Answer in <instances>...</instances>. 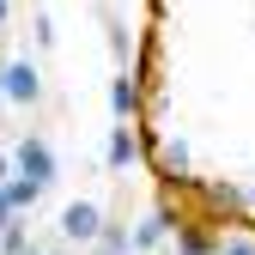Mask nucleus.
Listing matches in <instances>:
<instances>
[{"instance_id":"obj_6","label":"nucleus","mask_w":255,"mask_h":255,"mask_svg":"<svg viewBox=\"0 0 255 255\" xmlns=\"http://www.w3.org/2000/svg\"><path fill=\"white\" fill-rule=\"evenodd\" d=\"M134 164H140V128L134 122H116L110 140H104V170L110 176H128Z\"/></svg>"},{"instance_id":"obj_8","label":"nucleus","mask_w":255,"mask_h":255,"mask_svg":"<svg viewBox=\"0 0 255 255\" xmlns=\"http://www.w3.org/2000/svg\"><path fill=\"white\" fill-rule=\"evenodd\" d=\"M104 43H110V55H116V73H128V61H134V30H128V18L110 6V0H104Z\"/></svg>"},{"instance_id":"obj_4","label":"nucleus","mask_w":255,"mask_h":255,"mask_svg":"<svg viewBox=\"0 0 255 255\" xmlns=\"http://www.w3.org/2000/svg\"><path fill=\"white\" fill-rule=\"evenodd\" d=\"M104 225H110V213L98 207V201H67V207H61V237H67V243H79V249H91V243H98L104 237Z\"/></svg>"},{"instance_id":"obj_7","label":"nucleus","mask_w":255,"mask_h":255,"mask_svg":"<svg viewBox=\"0 0 255 255\" xmlns=\"http://www.w3.org/2000/svg\"><path fill=\"white\" fill-rule=\"evenodd\" d=\"M110 116H116V122H140V116H146V91H140L134 73H116V79H110Z\"/></svg>"},{"instance_id":"obj_1","label":"nucleus","mask_w":255,"mask_h":255,"mask_svg":"<svg viewBox=\"0 0 255 255\" xmlns=\"http://www.w3.org/2000/svg\"><path fill=\"white\" fill-rule=\"evenodd\" d=\"M188 213H201V219H213V225H243L249 219V195H243V182H231V176H207V182H195L188 188Z\"/></svg>"},{"instance_id":"obj_11","label":"nucleus","mask_w":255,"mask_h":255,"mask_svg":"<svg viewBox=\"0 0 255 255\" xmlns=\"http://www.w3.org/2000/svg\"><path fill=\"white\" fill-rule=\"evenodd\" d=\"M30 43H37V49H55V18H49V12L30 18Z\"/></svg>"},{"instance_id":"obj_9","label":"nucleus","mask_w":255,"mask_h":255,"mask_svg":"<svg viewBox=\"0 0 255 255\" xmlns=\"http://www.w3.org/2000/svg\"><path fill=\"white\" fill-rule=\"evenodd\" d=\"M43 195H49V188H37L30 176H18V170L6 176V201H12V213H18V219H30V207H37Z\"/></svg>"},{"instance_id":"obj_5","label":"nucleus","mask_w":255,"mask_h":255,"mask_svg":"<svg viewBox=\"0 0 255 255\" xmlns=\"http://www.w3.org/2000/svg\"><path fill=\"white\" fill-rule=\"evenodd\" d=\"M170 255H219V225L201 213H188L182 225L170 231Z\"/></svg>"},{"instance_id":"obj_14","label":"nucleus","mask_w":255,"mask_h":255,"mask_svg":"<svg viewBox=\"0 0 255 255\" xmlns=\"http://www.w3.org/2000/svg\"><path fill=\"white\" fill-rule=\"evenodd\" d=\"M6 18H12V6H6V0H0V30H6Z\"/></svg>"},{"instance_id":"obj_16","label":"nucleus","mask_w":255,"mask_h":255,"mask_svg":"<svg viewBox=\"0 0 255 255\" xmlns=\"http://www.w3.org/2000/svg\"><path fill=\"white\" fill-rule=\"evenodd\" d=\"M0 67H6V61H0ZM0 110H6V91H0Z\"/></svg>"},{"instance_id":"obj_13","label":"nucleus","mask_w":255,"mask_h":255,"mask_svg":"<svg viewBox=\"0 0 255 255\" xmlns=\"http://www.w3.org/2000/svg\"><path fill=\"white\" fill-rule=\"evenodd\" d=\"M6 176H12V152L0 146V188H6Z\"/></svg>"},{"instance_id":"obj_10","label":"nucleus","mask_w":255,"mask_h":255,"mask_svg":"<svg viewBox=\"0 0 255 255\" xmlns=\"http://www.w3.org/2000/svg\"><path fill=\"white\" fill-rule=\"evenodd\" d=\"M219 255H255V219H243V225H219Z\"/></svg>"},{"instance_id":"obj_12","label":"nucleus","mask_w":255,"mask_h":255,"mask_svg":"<svg viewBox=\"0 0 255 255\" xmlns=\"http://www.w3.org/2000/svg\"><path fill=\"white\" fill-rule=\"evenodd\" d=\"M6 225H18V213H12V201H6V188H0V231Z\"/></svg>"},{"instance_id":"obj_3","label":"nucleus","mask_w":255,"mask_h":255,"mask_svg":"<svg viewBox=\"0 0 255 255\" xmlns=\"http://www.w3.org/2000/svg\"><path fill=\"white\" fill-rule=\"evenodd\" d=\"M0 91H6V104H18V110H37V104H43V67H37L30 55L6 61V67H0Z\"/></svg>"},{"instance_id":"obj_18","label":"nucleus","mask_w":255,"mask_h":255,"mask_svg":"<svg viewBox=\"0 0 255 255\" xmlns=\"http://www.w3.org/2000/svg\"><path fill=\"white\" fill-rule=\"evenodd\" d=\"M249 182H255V164H249Z\"/></svg>"},{"instance_id":"obj_2","label":"nucleus","mask_w":255,"mask_h":255,"mask_svg":"<svg viewBox=\"0 0 255 255\" xmlns=\"http://www.w3.org/2000/svg\"><path fill=\"white\" fill-rule=\"evenodd\" d=\"M12 170H18V176H30L37 188H55V176H61V164H55V146H49L43 134H24V140L12 146Z\"/></svg>"},{"instance_id":"obj_15","label":"nucleus","mask_w":255,"mask_h":255,"mask_svg":"<svg viewBox=\"0 0 255 255\" xmlns=\"http://www.w3.org/2000/svg\"><path fill=\"white\" fill-rule=\"evenodd\" d=\"M85 255H110V249H104V243H91V249H85Z\"/></svg>"},{"instance_id":"obj_17","label":"nucleus","mask_w":255,"mask_h":255,"mask_svg":"<svg viewBox=\"0 0 255 255\" xmlns=\"http://www.w3.org/2000/svg\"><path fill=\"white\" fill-rule=\"evenodd\" d=\"M49 255H67V249H49Z\"/></svg>"}]
</instances>
